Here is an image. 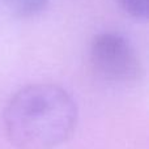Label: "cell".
Here are the masks:
<instances>
[{
  "instance_id": "1",
  "label": "cell",
  "mask_w": 149,
  "mask_h": 149,
  "mask_svg": "<svg viewBox=\"0 0 149 149\" xmlns=\"http://www.w3.org/2000/svg\"><path fill=\"white\" fill-rule=\"evenodd\" d=\"M77 115L76 102L64 88L38 82L12 95L4 111V127L15 147L52 149L73 134Z\"/></svg>"
},
{
  "instance_id": "2",
  "label": "cell",
  "mask_w": 149,
  "mask_h": 149,
  "mask_svg": "<svg viewBox=\"0 0 149 149\" xmlns=\"http://www.w3.org/2000/svg\"><path fill=\"white\" fill-rule=\"evenodd\" d=\"M89 59L94 72L115 84H131L140 80L143 65L136 50L123 36L113 31L95 34L90 42Z\"/></svg>"
},
{
  "instance_id": "3",
  "label": "cell",
  "mask_w": 149,
  "mask_h": 149,
  "mask_svg": "<svg viewBox=\"0 0 149 149\" xmlns=\"http://www.w3.org/2000/svg\"><path fill=\"white\" fill-rule=\"evenodd\" d=\"M49 0H3L5 8L16 17L28 18L43 10Z\"/></svg>"
},
{
  "instance_id": "4",
  "label": "cell",
  "mask_w": 149,
  "mask_h": 149,
  "mask_svg": "<svg viewBox=\"0 0 149 149\" xmlns=\"http://www.w3.org/2000/svg\"><path fill=\"white\" fill-rule=\"evenodd\" d=\"M123 10L136 20H147L149 0H116Z\"/></svg>"
}]
</instances>
